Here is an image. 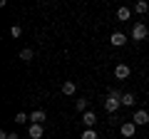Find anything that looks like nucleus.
Listing matches in <instances>:
<instances>
[{"label":"nucleus","instance_id":"4","mask_svg":"<svg viewBox=\"0 0 149 139\" xmlns=\"http://www.w3.org/2000/svg\"><path fill=\"white\" fill-rule=\"evenodd\" d=\"M109 42L114 45V47H122V45L127 42V35H124V32H112V38H109Z\"/></svg>","mask_w":149,"mask_h":139},{"label":"nucleus","instance_id":"12","mask_svg":"<svg viewBox=\"0 0 149 139\" xmlns=\"http://www.w3.org/2000/svg\"><path fill=\"white\" fill-rule=\"evenodd\" d=\"M134 102H137V99H134L132 92H124V95H122V104H124V107H134Z\"/></svg>","mask_w":149,"mask_h":139},{"label":"nucleus","instance_id":"9","mask_svg":"<svg viewBox=\"0 0 149 139\" xmlns=\"http://www.w3.org/2000/svg\"><path fill=\"white\" fill-rule=\"evenodd\" d=\"M27 134H30V139H40L42 137V124H30Z\"/></svg>","mask_w":149,"mask_h":139},{"label":"nucleus","instance_id":"8","mask_svg":"<svg viewBox=\"0 0 149 139\" xmlns=\"http://www.w3.org/2000/svg\"><path fill=\"white\" fill-rule=\"evenodd\" d=\"M134 127H137V124H134V122H124L122 124V129H119V132H122V137H134Z\"/></svg>","mask_w":149,"mask_h":139},{"label":"nucleus","instance_id":"5","mask_svg":"<svg viewBox=\"0 0 149 139\" xmlns=\"http://www.w3.org/2000/svg\"><path fill=\"white\" fill-rule=\"evenodd\" d=\"M82 122H85V127H87V129H95V124H97L95 112H82Z\"/></svg>","mask_w":149,"mask_h":139},{"label":"nucleus","instance_id":"7","mask_svg":"<svg viewBox=\"0 0 149 139\" xmlns=\"http://www.w3.org/2000/svg\"><path fill=\"white\" fill-rule=\"evenodd\" d=\"M74 92H77V82H72V80H67L62 85V95H67V97H72Z\"/></svg>","mask_w":149,"mask_h":139},{"label":"nucleus","instance_id":"11","mask_svg":"<svg viewBox=\"0 0 149 139\" xmlns=\"http://www.w3.org/2000/svg\"><path fill=\"white\" fill-rule=\"evenodd\" d=\"M134 10H137L139 15H144V13L149 10V3H147V0H137V3H134Z\"/></svg>","mask_w":149,"mask_h":139},{"label":"nucleus","instance_id":"1","mask_svg":"<svg viewBox=\"0 0 149 139\" xmlns=\"http://www.w3.org/2000/svg\"><path fill=\"white\" fill-rule=\"evenodd\" d=\"M119 107H122V92L109 90V95H107V99H104V109H107L109 114H114Z\"/></svg>","mask_w":149,"mask_h":139},{"label":"nucleus","instance_id":"16","mask_svg":"<svg viewBox=\"0 0 149 139\" xmlns=\"http://www.w3.org/2000/svg\"><path fill=\"white\" fill-rule=\"evenodd\" d=\"M82 139H97V132L95 129H85L82 132Z\"/></svg>","mask_w":149,"mask_h":139},{"label":"nucleus","instance_id":"10","mask_svg":"<svg viewBox=\"0 0 149 139\" xmlns=\"http://www.w3.org/2000/svg\"><path fill=\"white\" fill-rule=\"evenodd\" d=\"M30 119H32V124H42L45 122V112L42 109H35V112L30 114Z\"/></svg>","mask_w":149,"mask_h":139},{"label":"nucleus","instance_id":"18","mask_svg":"<svg viewBox=\"0 0 149 139\" xmlns=\"http://www.w3.org/2000/svg\"><path fill=\"white\" fill-rule=\"evenodd\" d=\"M10 35H13V38H20V35H22V27L20 25H13L10 27Z\"/></svg>","mask_w":149,"mask_h":139},{"label":"nucleus","instance_id":"13","mask_svg":"<svg viewBox=\"0 0 149 139\" xmlns=\"http://www.w3.org/2000/svg\"><path fill=\"white\" fill-rule=\"evenodd\" d=\"M32 57H35V52H32L30 47H25V50H20V60H22V62H30Z\"/></svg>","mask_w":149,"mask_h":139},{"label":"nucleus","instance_id":"2","mask_svg":"<svg viewBox=\"0 0 149 139\" xmlns=\"http://www.w3.org/2000/svg\"><path fill=\"white\" fill-rule=\"evenodd\" d=\"M147 35H149V30H147V25H142V22H137V25L132 27V40H134V42L147 40Z\"/></svg>","mask_w":149,"mask_h":139},{"label":"nucleus","instance_id":"15","mask_svg":"<svg viewBox=\"0 0 149 139\" xmlns=\"http://www.w3.org/2000/svg\"><path fill=\"white\" fill-rule=\"evenodd\" d=\"M74 109L77 112H87V99H77L74 102Z\"/></svg>","mask_w":149,"mask_h":139},{"label":"nucleus","instance_id":"19","mask_svg":"<svg viewBox=\"0 0 149 139\" xmlns=\"http://www.w3.org/2000/svg\"><path fill=\"white\" fill-rule=\"evenodd\" d=\"M8 139H20V137H17V134H10V137H8Z\"/></svg>","mask_w":149,"mask_h":139},{"label":"nucleus","instance_id":"3","mask_svg":"<svg viewBox=\"0 0 149 139\" xmlns=\"http://www.w3.org/2000/svg\"><path fill=\"white\" fill-rule=\"evenodd\" d=\"M132 122L137 124V127H142V124H149V114L144 112V109H139V112H134V117H132Z\"/></svg>","mask_w":149,"mask_h":139},{"label":"nucleus","instance_id":"6","mask_svg":"<svg viewBox=\"0 0 149 139\" xmlns=\"http://www.w3.org/2000/svg\"><path fill=\"white\" fill-rule=\"evenodd\" d=\"M114 77H117V80H127L129 77V67L127 65H117V67H114Z\"/></svg>","mask_w":149,"mask_h":139},{"label":"nucleus","instance_id":"14","mask_svg":"<svg viewBox=\"0 0 149 139\" xmlns=\"http://www.w3.org/2000/svg\"><path fill=\"white\" fill-rule=\"evenodd\" d=\"M129 15H132L129 8H119V10H117V20H129Z\"/></svg>","mask_w":149,"mask_h":139},{"label":"nucleus","instance_id":"17","mask_svg":"<svg viewBox=\"0 0 149 139\" xmlns=\"http://www.w3.org/2000/svg\"><path fill=\"white\" fill-rule=\"evenodd\" d=\"M27 119H30V117H27L25 112H17V114H15V122H17V124H25Z\"/></svg>","mask_w":149,"mask_h":139}]
</instances>
